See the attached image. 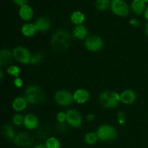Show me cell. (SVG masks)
<instances>
[{"mask_svg": "<svg viewBox=\"0 0 148 148\" xmlns=\"http://www.w3.org/2000/svg\"><path fill=\"white\" fill-rule=\"evenodd\" d=\"M71 40V35L67 30L59 29L51 36V45L55 51L64 52L70 46Z\"/></svg>", "mask_w": 148, "mask_h": 148, "instance_id": "6da1fadb", "label": "cell"}, {"mask_svg": "<svg viewBox=\"0 0 148 148\" xmlns=\"http://www.w3.org/2000/svg\"><path fill=\"white\" fill-rule=\"evenodd\" d=\"M25 98L27 103L31 105H40L46 101V95L44 90L37 85H30L25 91Z\"/></svg>", "mask_w": 148, "mask_h": 148, "instance_id": "7a4b0ae2", "label": "cell"}, {"mask_svg": "<svg viewBox=\"0 0 148 148\" xmlns=\"http://www.w3.org/2000/svg\"><path fill=\"white\" fill-rule=\"evenodd\" d=\"M99 101L101 105L106 108H114L121 102L120 94L111 90H105L99 95Z\"/></svg>", "mask_w": 148, "mask_h": 148, "instance_id": "3957f363", "label": "cell"}, {"mask_svg": "<svg viewBox=\"0 0 148 148\" xmlns=\"http://www.w3.org/2000/svg\"><path fill=\"white\" fill-rule=\"evenodd\" d=\"M98 139L103 142H109L114 140L117 137L116 128L109 124H103L100 126L96 132Z\"/></svg>", "mask_w": 148, "mask_h": 148, "instance_id": "277c9868", "label": "cell"}, {"mask_svg": "<svg viewBox=\"0 0 148 148\" xmlns=\"http://www.w3.org/2000/svg\"><path fill=\"white\" fill-rule=\"evenodd\" d=\"M13 57L17 62L23 64H27L30 63L32 55L26 48L23 46H17L12 51Z\"/></svg>", "mask_w": 148, "mask_h": 148, "instance_id": "5b68a950", "label": "cell"}, {"mask_svg": "<svg viewBox=\"0 0 148 148\" xmlns=\"http://www.w3.org/2000/svg\"><path fill=\"white\" fill-rule=\"evenodd\" d=\"M54 100L58 105L61 106H69L73 103V95L69 91L61 90L54 95Z\"/></svg>", "mask_w": 148, "mask_h": 148, "instance_id": "8992f818", "label": "cell"}, {"mask_svg": "<svg viewBox=\"0 0 148 148\" xmlns=\"http://www.w3.org/2000/svg\"><path fill=\"white\" fill-rule=\"evenodd\" d=\"M85 46L90 51H99L103 47V41L99 36H91L85 39Z\"/></svg>", "mask_w": 148, "mask_h": 148, "instance_id": "52a82bcc", "label": "cell"}, {"mask_svg": "<svg viewBox=\"0 0 148 148\" xmlns=\"http://www.w3.org/2000/svg\"><path fill=\"white\" fill-rule=\"evenodd\" d=\"M110 7L114 14L121 17H125L130 12L128 4L122 0H112Z\"/></svg>", "mask_w": 148, "mask_h": 148, "instance_id": "ba28073f", "label": "cell"}, {"mask_svg": "<svg viewBox=\"0 0 148 148\" xmlns=\"http://www.w3.org/2000/svg\"><path fill=\"white\" fill-rule=\"evenodd\" d=\"M13 143L20 147L28 148L33 145L34 140L30 134L25 132H20L16 134Z\"/></svg>", "mask_w": 148, "mask_h": 148, "instance_id": "9c48e42d", "label": "cell"}, {"mask_svg": "<svg viewBox=\"0 0 148 148\" xmlns=\"http://www.w3.org/2000/svg\"><path fill=\"white\" fill-rule=\"evenodd\" d=\"M66 122L73 128H78L82 124V117L77 111L69 109L66 112Z\"/></svg>", "mask_w": 148, "mask_h": 148, "instance_id": "30bf717a", "label": "cell"}, {"mask_svg": "<svg viewBox=\"0 0 148 148\" xmlns=\"http://www.w3.org/2000/svg\"><path fill=\"white\" fill-rule=\"evenodd\" d=\"M74 101L79 104H84L88 102L90 99V93L87 90L77 89L73 94Z\"/></svg>", "mask_w": 148, "mask_h": 148, "instance_id": "8fae6325", "label": "cell"}, {"mask_svg": "<svg viewBox=\"0 0 148 148\" xmlns=\"http://www.w3.org/2000/svg\"><path fill=\"white\" fill-rule=\"evenodd\" d=\"M137 98L136 92L132 90H125L120 94V99L122 103L126 105H130V104L134 103V101Z\"/></svg>", "mask_w": 148, "mask_h": 148, "instance_id": "7c38bea8", "label": "cell"}, {"mask_svg": "<svg viewBox=\"0 0 148 148\" xmlns=\"http://www.w3.org/2000/svg\"><path fill=\"white\" fill-rule=\"evenodd\" d=\"M23 124L27 130H35L38 125V119L35 114H28L24 116V124Z\"/></svg>", "mask_w": 148, "mask_h": 148, "instance_id": "4fadbf2b", "label": "cell"}, {"mask_svg": "<svg viewBox=\"0 0 148 148\" xmlns=\"http://www.w3.org/2000/svg\"><path fill=\"white\" fill-rule=\"evenodd\" d=\"M51 21L48 17H40L36 20L35 23L36 29L38 31L45 32L47 31L51 27Z\"/></svg>", "mask_w": 148, "mask_h": 148, "instance_id": "5bb4252c", "label": "cell"}, {"mask_svg": "<svg viewBox=\"0 0 148 148\" xmlns=\"http://www.w3.org/2000/svg\"><path fill=\"white\" fill-rule=\"evenodd\" d=\"M13 54L8 49H2L0 51V66H4L10 64L12 59Z\"/></svg>", "mask_w": 148, "mask_h": 148, "instance_id": "9a60e30c", "label": "cell"}, {"mask_svg": "<svg viewBox=\"0 0 148 148\" xmlns=\"http://www.w3.org/2000/svg\"><path fill=\"white\" fill-rule=\"evenodd\" d=\"M27 101L25 97H17L13 100L12 103V107L17 112H21L24 111L27 107Z\"/></svg>", "mask_w": 148, "mask_h": 148, "instance_id": "2e32d148", "label": "cell"}, {"mask_svg": "<svg viewBox=\"0 0 148 148\" xmlns=\"http://www.w3.org/2000/svg\"><path fill=\"white\" fill-rule=\"evenodd\" d=\"M19 14L22 20H25V21H30L33 17V10L31 7L25 4V5L20 7V10H19Z\"/></svg>", "mask_w": 148, "mask_h": 148, "instance_id": "e0dca14e", "label": "cell"}, {"mask_svg": "<svg viewBox=\"0 0 148 148\" xmlns=\"http://www.w3.org/2000/svg\"><path fill=\"white\" fill-rule=\"evenodd\" d=\"M88 34V29L82 25H77L73 30V36L79 40H85L87 38Z\"/></svg>", "mask_w": 148, "mask_h": 148, "instance_id": "ac0fdd59", "label": "cell"}, {"mask_svg": "<svg viewBox=\"0 0 148 148\" xmlns=\"http://www.w3.org/2000/svg\"><path fill=\"white\" fill-rule=\"evenodd\" d=\"M38 32L37 29H36L35 23H25L22 26L21 28V33L23 36H26V37H32V36H35V34Z\"/></svg>", "mask_w": 148, "mask_h": 148, "instance_id": "d6986e66", "label": "cell"}, {"mask_svg": "<svg viewBox=\"0 0 148 148\" xmlns=\"http://www.w3.org/2000/svg\"><path fill=\"white\" fill-rule=\"evenodd\" d=\"M132 9L136 14H142L145 11V2L143 0H133L131 4Z\"/></svg>", "mask_w": 148, "mask_h": 148, "instance_id": "ffe728a7", "label": "cell"}, {"mask_svg": "<svg viewBox=\"0 0 148 148\" xmlns=\"http://www.w3.org/2000/svg\"><path fill=\"white\" fill-rule=\"evenodd\" d=\"M85 14L82 12L79 11H75L71 14L70 20L73 24L77 25H82V23L85 21Z\"/></svg>", "mask_w": 148, "mask_h": 148, "instance_id": "44dd1931", "label": "cell"}, {"mask_svg": "<svg viewBox=\"0 0 148 148\" xmlns=\"http://www.w3.org/2000/svg\"><path fill=\"white\" fill-rule=\"evenodd\" d=\"M2 134L6 139L9 140H14L16 134L14 133V129L10 124H5L2 127Z\"/></svg>", "mask_w": 148, "mask_h": 148, "instance_id": "7402d4cb", "label": "cell"}, {"mask_svg": "<svg viewBox=\"0 0 148 148\" xmlns=\"http://www.w3.org/2000/svg\"><path fill=\"white\" fill-rule=\"evenodd\" d=\"M99 140L98 137V134L96 132H90L87 133L84 137V140L86 144L89 145H95V143L98 142Z\"/></svg>", "mask_w": 148, "mask_h": 148, "instance_id": "603a6c76", "label": "cell"}, {"mask_svg": "<svg viewBox=\"0 0 148 148\" xmlns=\"http://www.w3.org/2000/svg\"><path fill=\"white\" fill-rule=\"evenodd\" d=\"M111 1L110 0H96L95 1V8L98 11H104L111 6Z\"/></svg>", "mask_w": 148, "mask_h": 148, "instance_id": "cb8c5ba5", "label": "cell"}, {"mask_svg": "<svg viewBox=\"0 0 148 148\" xmlns=\"http://www.w3.org/2000/svg\"><path fill=\"white\" fill-rule=\"evenodd\" d=\"M46 146L47 148H60V143L56 137H51L46 140Z\"/></svg>", "mask_w": 148, "mask_h": 148, "instance_id": "d4e9b609", "label": "cell"}, {"mask_svg": "<svg viewBox=\"0 0 148 148\" xmlns=\"http://www.w3.org/2000/svg\"><path fill=\"white\" fill-rule=\"evenodd\" d=\"M43 58H44V56H43V54L41 52H37L35 54L32 55L31 59H30V63L33 65L40 64L43 62Z\"/></svg>", "mask_w": 148, "mask_h": 148, "instance_id": "484cf974", "label": "cell"}, {"mask_svg": "<svg viewBox=\"0 0 148 148\" xmlns=\"http://www.w3.org/2000/svg\"><path fill=\"white\" fill-rule=\"evenodd\" d=\"M7 74H9L11 76L14 77H19V75L20 74V69L19 66L16 65H11L7 69Z\"/></svg>", "mask_w": 148, "mask_h": 148, "instance_id": "4316f807", "label": "cell"}, {"mask_svg": "<svg viewBox=\"0 0 148 148\" xmlns=\"http://www.w3.org/2000/svg\"><path fill=\"white\" fill-rule=\"evenodd\" d=\"M13 124L17 127H20L24 124V117L21 114H14L12 118Z\"/></svg>", "mask_w": 148, "mask_h": 148, "instance_id": "83f0119b", "label": "cell"}, {"mask_svg": "<svg viewBox=\"0 0 148 148\" xmlns=\"http://www.w3.org/2000/svg\"><path fill=\"white\" fill-rule=\"evenodd\" d=\"M49 134V129L47 127H43L40 128L38 132V137L40 139H44Z\"/></svg>", "mask_w": 148, "mask_h": 148, "instance_id": "f1b7e54d", "label": "cell"}, {"mask_svg": "<svg viewBox=\"0 0 148 148\" xmlns=\"http://www.w3.org/2000/svg\"><path fill=\"white\" fill-rule=\"evenodd\" d=\"M56 119H57L58 123H64V121H66V113L62 112V111L58 113L56 116Z\"/></svg>", "mask_w": 148, "mask_h": 148, "instance_id": "f546056e", "label": "cell"}, {"mask_svg": "<svg viewBox=\"0 0 148 148\" xmlns=\"http://www.w3.org/2000/svg\"><path fill=\"white\" fill-rule=\"evenodd\" d=\"M14 85L17 88H21L23 85V79L20 77H16L14 80Z\"/></svg>", "mask_w": 148, "mask_h": 148, "instance_id": "4dcf8cb0", "label": "cell"}, {"mask_svg": "<svg viewBox=\"0 0 148 148\" xmlns=\"http://www.w3.org/2000/svg\"><path fill=\"white\" fill-rule=\"evenodd\" d=\"M118 121H119V123L120 124H124V122H125V121H124V114L123 112H119L118 114Z\"/></svg>", "mask_w": 148, "mask_h": 148, "instance_id": "1f68e13d", "label": "cell"}, {"mask_svg": "<svg viewBox=\"0 0 148 148\" xmlns=\"http://www.w3.org/2000/svg\"><path fill=\"white\" fill-rule=\"evenodd\" d=\"M130 23L132 26H133V27H137V26H139L140 25V20H138L136 18L131 19L130 21Z\"/></svg>", "mask_w": 148, "mask_h": 148, "instance_id": "d6a6232c", "label": "cell"}, {"mask_svg": "<svg viewBox=\"0 0 148 148\" xmlns=\"http://www.w3.org/2000/svg\"><path fill=\"white\" fill-rule=\"evenodd\" d=\"M57 128H58V130H59V131L62 132H64L66 130V125L64 124V123H59Z\"/></svg>", "mask_w": 148, "mask_h": 148, "instance_id": "836d02e7", "label": "cell"}, {"mask_svg": "<svg viewBox=\"0 0 148 148\" xmlns=\"http://www.w3.org/2000/svg\"><path fill=\"white\" fill-rule=\"evenodd\" d=\"M13 1H14L17 5L22 7V6L27 4V0H13Z\"/></svg>", "mask_w": 148, "mask_h": 148, "instance_id": "e575fe53", "label": "cell"}, {"mask_svg": "<svg viewBox=\"0 0 148 148\" xmlns=\"http://www.w3.org/2000/svg\"><path fill=\"white\" fill-rule=\"evenodd\" d=\"M86 120L88 121H89V122H92V121H93L95 119V115L93 114H88V115L86 116Z\"/></svg>", "mask_w": 148, "mask_h": 148, "instance_id": "d590c367", "label": "cell"}, {"mask_svg": "<svg viewBox=\"0 0 148 148\" xmlns=\"http://www.w3.org/2000/svg\"><path fill=\"white\" fill-rule=\"evenodd\" d=\"M33 148H47L46 147V145H43V144H38L36 145Z\"/></svg>", "mask_w": 148, "mask_h": 148, "instance_id": "8d00e7d4", "label": "cell"}, {"mask_svg": "<svg viewBox=\"0 0 148 148\" xmlns=\"http://www.w3.org/2000/svg\"><path fill=\"white\" fill-rule=\"evenodd\" d=\"M145 17L147 20H148V7H146L145 9Z\"/></svg>", "mask_w": 148, "mask_h": 148, "instance_id": "74e56055", "label": "cell"}, {"mask_svg": "<svg viewBox=\"0 0 148 148\" xmlns=\"http://www.w3.org/2000/svg\"><path fill=\"white\" fill-rule=\"evenodd\" d=\"M145 34L146 36H147L148 38V22L146 23V25H145Z\"/></svg>", "mask_w": 148, "mask_h": 148, "instance_id": "f35d334b", "label": "cell"}, {"mask_svg": "<svg viewBox=\"0 0 148 148\" xmlns=\"http://www.w3.org/2000/svg\"><path fill=\"white\" fill-rule=\"evenodd\" d=\"M3 78H4V72H3L2 69H0V79H3Z\"/></svg>", "mask_w": 148, "mask_h": 148, "instance_id": "ab89813d", "label": "cell"}, {"mask_svg": "<svg viewBox=\"0 0 148 148\" xmlns=\"http://www.w3.org/2000/svg\"><path fill=\"white\" fill-rule=\"evenodd\" d=\"M143 1H144L145 2H148V0H143Z\"/></svg>", "mask_w": 148, "mask_h": 148, "instance_id": "60d3db41", "label": "cell"}]
</instances>
